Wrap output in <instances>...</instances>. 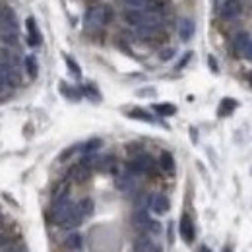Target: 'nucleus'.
Masks as SVG:
<instances>
[{"label":"nucleus","instance_id":"4","mask_svg":"<svg viewBox=\"0 0 252 252\" xmlns=\"http://www.w3.org/2000/svg\"><path fill=\"white\" fill-rule=\"evenodd\" d=\"M154 165H156V163H154V158H152V156L140 154V156H136V158L128 163V171H130L132 175L140 177V175L152 173V171H154Z\"/></svg>","mask_w":252,"mask_h":252},{"label":"nucleus","instance_id":"36","mask_svg":"<svg viewBox=\"0 0 252 252\" xmlns=\"http://www.w3.org/2000/svg\"><path fill=\"white\" fill-rule=\"evenodd\" d=\"M6 90H8V86H6V84H4V80L0 78V94H2V92H6Z\"/></svg>","mask_w":252,"mask_h":252},{"label":"nucleus","instance_id":"9","mask_svg":"<svg viewBox=\"0 0 252 252\" xmlns=\"http://www.w3.org/2000/svg\"><path fill=\"white\" fill-rule=\"evenodd\" d=\"M150 208H152V212H154V214H158V216L167 214V212H169V208H171L169 198H167L165 194H154V196L150 198Z\"/></svg>","mask_w":252,"mask_h":252},{"label":"nucleus","instance_id":"25","mask_svg":"<svg viewBox=\"0 0 252 252\" xmlns=\"http://www.w3.org/2000/svg\"><path fill=\"white\" fill-rule=\"evenodd\" d=\"M0 41L8 47H16L18 45V32H0Z\"/></svg>","mask_w":252,"mask_h":252},{"label":"nucleus","instance_id":"31","mask_svg":"<svg viewBox=\"0 0 252 252\" xmlns=\"http://www.w3.org/2000/svg\"><path fill=\"white\" fill-rule=\"evenodd\" d=\"M66 64H68V68H70V72H72V74H74L76 78H80V76H82V70H80V66H78V64L74 63V61H72L70 57H66Z\"/></svg>","mask_w":252,"mask_h":252},{"label":"nucleus","instance_id":"14","mask_svg":"<svg viewBox=\"0 0 252 252\" xmlns=\"http://www.w3.org/2000/svg\"><path fill=\"white\" fill-rule=\"evenodd\" d=\"M134 252H156V245H154V241L146 233H142L134 241Z\"/></svg>","mask_w":252,"mask_h":252},{"label":"nucleus","instance_id":"35","mask_svg":"<svg viewBox=\"0 0 252 252\" xmlns=\"http://www.w3.org/2000/svg\"><path fill=\"white\" fill-rule=\"evenodd\" d=\"M6 245H8V239H6L4 235H0V249H2V247H6Z\"/></svg>","mask_w":252,"mask_h":252},{"label":"nucleus","instance_id":"18","mask_svg":"<svg viewBox=\"0 0 252 252\" xmlns=\"http://www.w3.org/2000/svg\"><path fill=\"white\" fill-rule=\"evenodd\" d=\"M0 63L10 64V66L22 70V61H20V57H18L16 53H12V51H0Z\"/></svg>","mask_w":252,"mask_h":252},{"label":"nucleus","instance_id":"3","mask_svg":"<svg viewBox=\"0 0 252 252\" xmlns=\"http://www.w3.org/2000/svg\"><path fill=\"white\" fill-rule=\"evenodd\" d=\"M132 225H134V229H138L140 233H148V231L159 233V231H161L159 223L158 221H152V218L148 216L146 210H136V212L132 214Z\"/></svg>","mask_w":252,"mask_h":252},{"label":"nucleus","instance_id":"19","mask_svg":"<svg viewBox=\"0 0 252 252\" xmlns=\"http://www.w3.org/2000/svg\"><path fill=\"white\" fill-rule=\"evenodd\" d=\"M64 247L68 249V251H80L82 249V235L80 233H70L68 237H66V241H64Z\"/></svg>","mask_w":252,"mask_h":252},{"label":"nucleus","instance_id":"22","mask_svg":"<svg viewBox=\"0 0 252 252\" xmlns=\"http://www.w3.org/2000/svg\"><path fill=\"white\" fill-rule=\"evenodd\" d=\"M154 109H156V113L161 115V117H171V115H175V113H177V107H175V105H171V103L154 105Z\"/></svg>","mask_w":252,"mask_h":252},{"label":"nucleus","instance_id":"1","mask_svg":"<svg viewBox=\"0 0 252 252\" xmlns=\"http://www.w3.org/2000/svg\"><path fill=\"white\" fill-rule=\"evenodd\" d=\"M125 18L130 26L136 28L138 35L142 37L156 35L163 26V16L156 10H128Z\"/></svg>","mask_w":252,"mask_h":252},{"label":"nucleus","instance_id":"13","mask_svg":"<svg viewBox=\"0 0 252 252\" xmlns=\"http://www.w3.org/2000/svg\"><path fill=\"white\" fill-rule=\"evenodd\" d=\"M249 41H251V35L247 32H241L235 35V39H233V51H235L237 57H243V53H245Z\"/></svg>","mask_w":252,"mask_h":252},{"label":"nucleus","instance_id":"39","mask_svg":"<svg viewBox=\"0 0 252 252\" xmlns=\"http://www.w3.org/2000/svg\"><path fill=\"white\" fill-rule=\"evenodd\" d=\"M249 80H251V84H252V72H251V76H249Z\"/></svg>","mask_w":252,"mask_h":252},{"label":"nucleus","instance_id":"30","mask_svg":"<svg viewBox=\"0 0 252 252\" xmlns=\"http://www.w3.org/2000/svg\"><path fill=\"white\" fill-rule=\"evenodd\" d=\"M61 90H63V94L66 95V97H70V99H74V101H78V99H80V94H78L76 90L68 88L66 84H61Z\"/></svg>","mask_w":252,"mask_h":252},{"label":"nucleus","instance_id":"38","mask_svg":"<svg viewBox=\"0 0 252 252\" xmlns=\"http://www.w3.org/2000/svg\"><path fill=\"white\" fill-rule=\"evenodd\" d=\"M200 252H210V249H206V247H204V249H200Z\"/></svg>","mask_w":252,"mask_h":252},{"label":"nucleus","instance_id":"10","mask_svg":"<svg viewBox=\"0 0 252 252\" xmlns=\"http://www.w3.org/2000/svg\"><path fill=\"white\" fill-rule=\"evenodd\" d=\"M179 231H181V237H183V241L185 243H192L194 241V237H196V231H194V223L190 220L189 214H185L183 218H181V225H179Z\"/></svg>","mask_w":252,"mask_h":252},{"label":"nucleus","instance_id":"28","mask_svg":"<svg viewBox=\"0 0 252 252\" xmlns=\"http://www.w3.org/2000/svg\"><path fill=\"white\" fill-rule=\"evenodd\" d=\"M130 117H132V119H140V121H146V123H154V117H152L150 113L142 111V109H134V111H130Z\"/></svg>","mask_w":252,"mask_h":252},{"label":"nucleus","instance_id":"6","mask_svg":"<svg viewBox=\"0 0 252 252\" xmlns=\"http://www.w3.org/2000/svg\"><path fill=\"white\" fill-rule=\"evenodd\" d=\"M243 2L241 0H225L223 2V6H221L220 14L223 20H227V22H231V20H237V18H241L243 16Z\"/></svg>","mask_w":252,"mask_h":252},{"label":"nucleus","instance_id":"7","mask_svg":"<svg viewBox=\"0 0 252 252\" xmlns=\"http://www.w3.org/2000/svg\"><path fill=\"white\" fill-rule=\"evenodd\" d=\"M0 32H18V18L12 8H0Z\"/></svg>","mask_w":252,"mask_h":252},{"label":"nucleus","instance_id":"24","mask_svg":"<svg viewBox=\"0 0 252 252\" xmlns=\"http://www.w3.org/2000/svg\"><path fill=\"white\" fill-rule=\"evenodd\" d=\"M24 64H26V72H28V76H30V78H35V76H37V70H39L37 59H35L33 55H28L26 61H24Z\"/></svg>","mask_w":252,"mask_h":252},{"label":"nucleus","instance_id":"37","mask_svg":"<svg viewBox=\"0 0 252 252\" xmlns=\"http://www.w3.org/2000/svg\"><path fill=\"white\" fill-rule=\"evenodd\" d=\"M10 252H26V249H24V247H14Z\"/></svg>","mask_w":252,"mask_h":252},{"label":"nucleus","instance_id":"17","mask_svg":"<svg viewBox=\"0 0 252 252\" xmlns=\"http://www.w3.org/2000/svg\"><path fill=\"white\" fill-rule=\"evenodd\" d=\"M26 28H28V39H30V45H32V47H37V45L41 43V33H39V30H37V24H35V20H33V18H28Z\"/></svg>","mask_w":252,"mask_h":252},{"label":"nucleus","instance_id":"26","mask_svg":"<svg viewBox=\"0 0 252 252\" xmlns=\"http://www.w3.org/2000/svg\"><path fill=\"white\" fill-rule=\"evenodd\" d=\"M68 196H70V189H68L66 183H63V185H59L57 190H55V194H53V202H59V200L68 198Z\"/></svg>","mask_w":252,"mask_h":252},{"label":"nucleus","instance_id":"21","mask_svg":"<svg viewBox=\"0 0 252 252\" xmlns=\"http://www.w3.org/2000/svg\"><path fill=\"white\" fill-rule=\"evenodd\" d=\"M78 208H80V212H82V216L84 218H90V216H94V210H95V204L92 198H84L80 204H78Z\"/></svg>","mask_w":252,"mask_h":252},{"label":"nucleus","instance_id":"34","mask_svg":"<svg viewBox=\"0 0 252 252\" xmlns=\"http://www.w3.org/2000/svg\"><path fill=\"white\" fill-rule=\"evenodd\" d=\"M173 53H175L173 49H169V51H163V53H161V61H169V59L173 57Z\"/></svg>","mask_w":252,"mask_h":252},{"label":"nucleus","instance_id":"12","mask_svg":"<svg viewBox=\"0 0 252 252\" xmlns=\"http://www.w3.org/2000/svg\"><path fill=\"white\" fill-rule=\"evenodd\" d=\"M84 220H86V218L82 216V212H80L78 204H74V206H72V210H70V214L66 216V220L63 221V225H61V227H64V229H76V227H78Z\"/></svg>","mask_w":252,"mask_h":252},{"label":"nucleus","instance_id":"29","mask_svg":"<svg viewBox=\"0 0 252 252\" xmlns=\"http://www.w3.org/2000/svg\"><path fill=\"white\" fill-rule=\"evenodd\" d=\"M101 146H103V142L95 138V140H90V142H88V144L82 148V152H84V154H95V152H97Z\"/></svg>","mask_w":252,"mask_h":252},{"label":"nucleus","instance_id":"40","mask_svg":"<svg viewBox=\"0 0 252 252\" xmlns=\"http://www.w3.org/2000/svg\"><path fill=\"white\" fill-rule=\"evenodd\" d=\"M223 252H231V251H229V249H225V251H223Z\"/></svg>","mask_w":252,"mask_h":252},{"label":"nucleus","instance_id":"5","mask_svg":"<svg viewBox=\"0 0 252 252\" xmlns=\"http://www.w3.org/2000/svg\"><path fill=\"white\" fill-rule=\"evenodd\" d=\"M0 78L4 80V84L8 88H18L22 84V70L20 68H14L10 64L0 63Z\"/></svg>","mask_w":252,"mask_h":252},{"label":"nucleus","instance_id":"16","mask_svg":"<svg viewBox=\"0 0 252 252\" xmlns=\"http://www.w3.org/2000/svg\"><path fill=\"white\" fill-rule=\"evenodd\" d=\"M192 35H194V22L189 20V18H183V20L179 22V37H181L183 41H190Z\"/></svg>","mask_w":252,"mask_h":252},{"label":"nucleus","instance_id":"15","mask_svg":"<svg viewBox=\"0 0 252 252\" xmlns=\"http://www.w3.org/2000/svg\"><path fill=\"white\" fill-rule=\"evenodd\" d=\"M95 167L101 171V173H115L117 171V159L113 156H103V158H97Z\"/></svg>","mask_w":252,"mask_h":252},{"label":"nucleus","instance_id":"23","mask_svg":"<svg viewBox=\"0 0 252 252\" xmlns=\"http://www.w3.org/2000/svg\"><path fill=\"white\" fill-rule=\"evenodd\" d=\"M237 107V101L235 99H223L220 105V117H227V115H231L233 113V109Z\"/></svg>","mask_w":252,"mask_h":252},{"label":"nucleus","instance_id":"33","mask_svg":"<svg viewBox=\"0 0 252 252\" xmlns=\"http://www.w3.org/2000/svg\"><path fill=\"white\" fill-rule=\"evenodd\" d=\"M243 57H245V59H249V61H252V39L249 41V45H247V49H245Z\"/></svg>","mask_w":252,"mask_h":252},{"label":"nucleus","instance_id":"11","mask_svg":"<svg viewBox=\"0 0 252 252\" xmlns=\"http://www.w3.org/2000/svg\"><path fill=\"white\" fill-rule=\"evenodd\" d=\"M90 177H92V169L86 167L84 163H78V165H74V167L70 169V181H74V183H78V185L86 183Z\"/></svg>","mask_w":252,"mask_h":252},{"label":"nucleus","instance_id":"20","mask_svg":"<svg viewBox=\"0 0 252 252\" xmlns=\"http://www.w3.org/2000/svg\"><path fill=\"white\" fill-rule=\"evenodd\" d=\"M159 165L165 173H175V159L169 152H163L161 158H159Z\"/></svg>","mask_w":252,"mask_h":252},{"label":"nucleus","instance_id":"8","mask_svg":"<svg viewBox=\"0 0 252 252\" xmlns=\"http://www.w3.org/2000/svg\"><path fill=\"white\" fill-rule=\"evenodd\" d=\"M115 185H117V189L121 190V192L130 194V192H134V190H136L138 181H136V175H132L130 171H126V173H123V175H119V177H117Z\"/></svg>","mask_w":252,"mask_h":252},{"label":"nucleus","instance_id":"2","mask_svg":"<svg viewBox=\"0 0 252 252\" xmlns=\"http://www.w3.org/2000/svg\"><path fill=\"white\" fill-rule=\"evenodd\" d=\"M109 8L107 6H92L84 16V28L88 32H97L109 22Z\"/></svg>","mask_w":252,"mask_h":252},{"label":"nucleus","instance_id":"27","mask_svg":"<svg viewBox=\"0 0 252 252\" xmlns=\"http://www.w3.org/2000/svg\"><path fill=\"white\" fill-rule=\"evenodd\" d=\"M128 10H146L148 6V0H123Z\"/></svg>","mask_w":252,"mask_h":252},{"label":"nucleus","instance_id":"32","mask_svg":"<svg viewBox=\"0 0 252 252\" xmlns=\"http://www.w3.org/2000/svg\"><path fill=\"white\" fill-rule=\"evenodd\" d=\"M84 94L88 95V97H92L94 101H99V99H101V95L97 94L95 88H92V86H86V88H84Z\"/></svg>","mask_w":252,"mask_h":252}]
</instances>
